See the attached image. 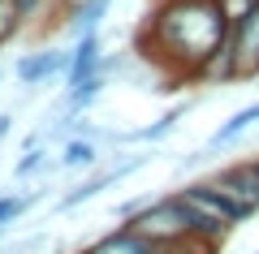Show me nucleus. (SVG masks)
I'll return each instance as SVG.
<instances>
[{"label":"nucleus","mask_w":259,"mask_h":254,"mask_svg":"<svg viewBox=\"0 0 259 254\" xmlns=\"http://www.w3.org/2000/svg\"><path fill=\"white\" fill-rule=\"evenodd\" d=\"M108 185H117L112 181V173L104 168V173H95V177H87V181H78L74 190H65V194H56V202H52V211H78L82 202H91V198H100Z\"/></svg>","instance_id":"obj_11"},{"label":"nucleus","mask_w":259,"mask_h":254,"mask_svg":"<svg viewBox=\"0 0 259 254\" xmlns=\"http://www.w3.org/2000/svg\"><path fill=\"white\" fill-rule=\"evenodd\" d=\"M182 190L190 194L194 202H203L212 216H221L225 224H233V228H238V224H250V220L259 216L255 202H246L238 190H233V185H225L216 173H212V177H194V181H186Z\"/></svg>","instance_id":"obj_2"},{"label":"nucleus","mask_w":259,"mask_h":254,"mask_svg":"<svg viewBox=\"0 0 259 254\" xmlns=\"http://www.w3.org/2000/svg\"><path fill=\"white\" fill-rule=\"evenodd\" d=\"M65 65H69V47H35V52H22L13 61V78L26 91H39L48 82L65 78Z\"/></svg>","instance_id":"obj_4"},{"label":"nucleus","mask_w":259,"mask_h":254,"mask_svg":"<svg viewBox=\"0 0 259 254\" xmlns=\"http://www.w3.org/2000/svg\"><path fill=\"white\" fill-rule=\"evenodd\" d=\"M216 177H221L225 185H233V190H238L246 202H255V207H259V155L238 160V164H225Z\"/></svg>","instance_id":"obj_10"},{"label":"nucleus","mask_w":259,"mask_h":254,"mask_svg":"<svg viewBox=\"0 0 259 254\" xmlns=\"http://www.w3.org/2000/svg\"><path fill=\"white\" fill-rule=\"evenodd\" d=\"M147 202H151V198H125V202L117 207V220H134L143 207H147Z\"/></svg>","instance_id":"obj_18"},{"label":"nucleus","mask_w":259,"mask_h":254,"mask_svg":"<svg viewBox=\"0 0 259 254\" xmlns=\"http://www.w3.org/2000/svg\"><path fill=\"white\" fill-rule=\"evenodd\" d=\"M186 108H190V104H177V108H168L164 117H156L151 125H143V129H130V134H112V142H160L164 134H173V129H177V121L186 117Z\"/></svg>","instance_id":"obj_13"},{"label":"nucleus","mask_w":259,"mask_h":254,"mask_svg":"<svg viewBox=\"0 0 259 254\" xmlns=\"http://www.w3.org/2000/svg\"><path fill=\"white\" fill-rule=\"evenodd\" d=\"M229 39L221 0H151L147 22L134 35V52L164 65L173 82H199Z\"/></svg>","instance_id":"obj_1"},{"label":"nucleus","mask_w":259,"mask_h":254,"mask_svg":"<svg viewBox=\"0 0 259 254\" xmlns=\"http://www.w3.org/2000/svg\"><path fill=\"white\" fill-rule=\"evenodd\" d=\"M108 160V151H104V142L87 129V134H69L61 142V151H56V168H65V173H87V168H100V164Z\"/></svg>","instance_id":"obj_7"},{"label":"nucleus","mask_w":259,"mask_h":254,"mask_svg":"<svg viewBox=\"0 0 259 254\" xmlns=\"http://www.w3.org/2000/svg\"><path fill=\"white\" fill-rule=\"evenodd\" d=\"M61 5H65V30L74 39L87 35V30H100L112 9V0H61Z\"/></svg>","instance_id":"obj_9"},{"label":"nucleus","mask_w":259,"mask_h":254,"mask_svg":"<svg viewBox=\"0 0 259 254\" xmlns=\"http://www.w3.org/2000/svg\"><path fill=\"white\" fill-rule=\"evenodd\" d=\"M52 164H56V160H48V151H44L39 142H35V146H22V160L13 164V177L26 181V177H39L44 168H52Z\"/></svg>","instance_id":"obj_16"},{"label":"nucleus","mask_w":259,"mask_h":254,"mask_svg":"<svg viewBox=\"0 0 259 254\" xmlns=\"http://www.w3.org/2000/svg\"><path fill=\"white\" fill-rule=\"evenodd\" d=\"M52 5V0H18V9L26 13V22H35V18H44V9Z\"/></svg>","instance_id":"obj_19"},{"label":"nucleus","mask_w":259,"mask_h":254,"mask_svg":"<svg viewBox=\"0 0 259 254\" xmlns=\"http://www.w3.org/2000/svg\"><path fill=\"white\" fill-rule=\"evenodd\" d=\"M125 224H134L143 237H151L156 245H173V241H186V237H190V228H186L182 207L173 202V194H160V198H151L147 207H143L134 220H125Z\"/></svg>","instance_id":"obj_3"},{"label":"nucleus","mask_w":259,"mask_h":254,"mask_svg":"<svg viewBox=\"0 0 259 254\" xmlns=\"http://www.w3.org/2000/svg\"><path fill=\"white\" fill-rule=\"evenodd\" d=\"M48 198V190H30V194H5L0 190V233H9V224H18L30 207Z\"/></svg>","instance_id":"obj_14"},{"label":"nucleus","mask_w":259,"mask_h":254,"mask_svg":"<svg viewBox=\"0 0 259 254\" xmlns=\"http://www.w3.org/2000/svg\"><path fill=\"white\" fill-rule=\"evenodd\" d=\"M168 194H173V202L182 207V220H186V228H190V237H194V241L212 245V250H221V245L229 241L233 224H225L221 216H212V211H207L203 202H194L186 190H168Z\"/></svg>","instance_id":"obj_5"},{"label":"nucleus","mask_w":259,"mask_h":254,"mask_svg":"<svg viewBox=\"0 0 259 254\" xmlns=\"http://www.w3.org/2000/svg\"><path fill=\"white\" fill-rule=\"evenodd\" d=\"M255 254H259V250H255Z\"/></svg>","instance_id":"obj_22"},{"label":"nucleus","mask_w":259,"mask_h":254,"mask_svg":"<svg viewBox=\"0 0 259 254\" xmlns=\"http://www.w3.org/2000/svg\"><path fill=\"white\" fill-rule=\"evenodd\" d=\"M0 237H5V233H0Z\"/></svg>","instance_id":"obj_21"},{"label":"nucleus","mask_w":259,"mask_h":254,"mask_svg":"<svg viewBox=\"0 0 259 254\" xmlns=\"http://www.w3.org/2000/svg\"><path fill=\"white\" fill-rule=\"evenodd\" d=\"M82 254H164L151 237H143L134 224H117L112 233H104L100 241H91Z\"/></svg>","instance_id":"obj_8"},{"label":"nucleus","mask_w":259,"mask_h":254,"mask_svg":"<svg viewBox=\"0 0 259 254\" xmlns=\"http://www.w3.org/2000/svg\"><path fill=\"white\" fill-rule=\"evenodd\" d=\"M26 26L30 22H26V13L18 9V0H0V47H9Z\"/></svg>","instance_id":"obj_15"},{"label":"nucleus","mask_w":259,"mask_h":254,"mask_svg":"<svg viewBox=\"0 0 259 254\" xmlns=\"http://www.w3.org/2000/svg\"><path fill=\"white\" fill-rule=\"evenodd\" d=\"M13 134V112H0V142Z\"/></svg>","instance_id":"obj_20"},{"label":"nucleus","mask_w":259,"mask_h":254,"mask_svg":"<svg viewBox=\"0 0 259 254\" xmlns=\"http://www.w3.org/2000/svg\"><path fill=\"white\" fill-rule=\"evenodd\" d=\"M221 5H225V13H229V22H238V18H246V13L255 9L259 0H221Z\"/></svg>","instance_id":"obj_17"},{"label":"nucleus","mask_w":259,"mask_h":254,"mask_svg":"<svg viewBox=\"0 0 259 254\" xmlns=\"http://www.w3.org/2000/svg\"><path fill=\"white\" fill-rule=\"evenodd\" d=\"M104 69V35L100 30H87L69 43V65H65V86H78V82L95 78Z\"/></svg>","instance_id":"obj_6"},{"label":"nucleus","mask_w":259,"mask_h":254,"mask_svg":"<svg viewBox=\"0 0 259 254\" xmlns=\"http://www.w3.org/2000/svg\"><path fill=\"white\" fill-rule=\"evenodd\" d=\"M255 125H259V99H255V104H246V108H238V112H233V117L225 121V125L216 129L212 138H207V151H225V146H229L233 138H242L246 129H255Z\"/></svg>","instance_id":"obj_12"}]
</instances>
